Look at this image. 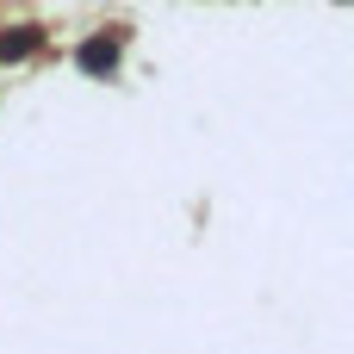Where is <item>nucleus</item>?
<instances>
[{"instance_id":"f257e3e1","label":"nucleus","mask_w":354,"mask_h":354,"mask_svg":"<svg viewBox=\"0 0 354 354\" xmlns=\"http://www.w3.org/2000/svg\"><path fill=\"white\" fill-rule=\"evenodd\" d=\"M112 56H118L112 44H87V50H81V62H87V68H112Z\"/></svg>"}]
</instances>
